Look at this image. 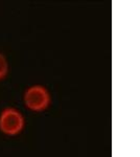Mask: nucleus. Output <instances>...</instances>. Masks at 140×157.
<instances>
[{
	"instance_id": "f257e3e1",
	"label": "nucleus",
	"mask_w": 140,
	"mask_h": 157,
	"mask_svg": "<svg viewBox=\"0 0 140 157\" xmlns=\"http://www.w3.org/2000/svg\"><path fill=\"white\" fill-rule=\"evenodd\" d=\"M25 118L18 109L6 107L0 112V131L9 136H15L22 132Z\"/></svg>"
},
{
	"instance_id": "f03ea898",
	"label": "nucleus",
	"mask_w": 140,
	"mask_h": 157,
	"mask_svg": "<svg viewBox=\"0 0 140 157\" xmlns=\"http://www.w3.org/2000/svg\"><path fill=\"white\" fill-rule=\"evenodd\" d=\"M23 102L29 110L40 112L49 107L51 97L46 87L42 85H32L24 91Z\"/></svg>"
},
{
	"instance_id": "7ed1b4c3",
	"label": "nucleus",
	"mask_w": 140,
	"mask_h": 157,
	"mask_svg": "<svg viewBox=\"0 0 140 157\" xmlns=\"http://www.w3.org/2000/svg\"><path fill=\"white\" fill-rule=\"evenodd\" d=\"M9 61H7L6 56L2 52H0V81L6 78V75H9Z\"/></svg>"
}]
</instances>
